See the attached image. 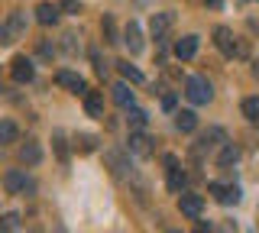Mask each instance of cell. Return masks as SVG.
Returning a JSON list of instances; mask_svg holds the SVG:
<instances>
[{
	"label": "cell",
	"mask_w": 259,
	"mask_h": 233,
	"mask_svg": "<svg viewBox=\"0 0 259 233\" xmlns=\"http://www.w3.org/2000/svg\"><path fill=\"white\" fill-rule=\"evenodd\" d=\"M214 42H217V49H221L227 59H233V55H246V42H237V36H233L227 26L214 29Z\"/></svg>",
	"instance_id": "cell-1"
},
{
	"label": "cell",
	"mask_w": 259,
	"mask_h": 233,
	"mask_svg": "<svg viewBox=\"0 0 259 233\" xmlns=\"http://www.w3.org/2000/svg\"><path fill=\"white\" fill-rule=\"evenodd\" d=\"M185 98H188L191 104H207L210 98H214V91H210L207 78H201V75H191L188 81H185Z\"/></svg>",
	"instance_id": "cell-2"
},
{
	"label": "cell",
	"mask_w": 259,
	"mask_h": 233,
	"mask_svg": "<svg viewBox=\"0 0 259 233\" xmlns=\"http://www.w3.org/2000/svg\"><path fill=\"white\" fill-rule=\"evenodd\" d=\"M172 26H175V13H172V10L152 13L149 29H152V36H156V42H165V36H168V29H172Z\"/></svg>",
	"instance_id": "cell-3"
},
{
	"label": "cell",
	"mask_w": 259,
	"mask_h": 233,
	"mask_svg": "<svg viewBox=\"0 0 259 233\" xmlns=\"http://www.w3.org/2000/svg\"><path fill=\"white\" fill-rule=\"evenodd\" d=\"M20 33H26V17H23V13H10V20H7L4 29H0V42L10 45Z\"/></svg>",
	"instance_id": "cell-4"
},
{
	"label": "cell",
	"mask_w": 259,
	"mask_h": 233,
	"mask_svg": "<svg viewBox=\"0 0 259 233\" xmlns=\"http://www.w3.org/2000/svg\"><path fill=\"white\" fill-rule=\"evenodd\" d=\"M4 188L10 191V195H26V191H32L36 184H32L23 172H16V168H10V172L4 175Z\"/></svg>",
	"instance_id": "cell-5"
},
{
	"label": "cell",
	"mask_w": 259,
	"mask_h": 233,
	"mask_svg": "<svg viewBox=\"0 0 259 233\" xmlns=\"http://www.w3.org/2000/svg\"><path fill=\"white\" fill-rule=\"evenodd\" d=\"M178 207H182V214L191 217V220H198V217L204 214V201H201V195H191V191H182V195H178Z\"/></svg>",
	"instance_id": "cell-6"
},
{
	"label": "cell",
	"mask_w": 259,
	"mask_h": 233,
	"mask_svg": "<svg viewBox=\"0 0 259 233\" xmlns=\"http://www.w3.org/2000/svg\"><path fill=\"white\" fill-rule=\"evenodd\" d=\"M107 165H110V172L117 175V178H126L130 168H133V165H130V149H126V152L110 149V152H107Z\"/></svg>",
	"instance_id": "cell-7"
},
{
	"label": "cell",
	"mask_w": 259,
	"mask_h": 233,
	"mask_svg": "<svg viewBox=\"0 0 259 233\" xmlns=\"http://www.w3.org/2000/svg\"><path fill=\"white\" fill-rule=\"evenodd\" d=\"M165 165H168V191H172V195H182V191H185V184H188L185 172L178 168L175 156H165Z\"/></svg>",
	"instance_id": "cell-8"
},
{
	"label": "cell",
	"mask_w": 259,
	"mask_h": 233,
	"mask_svg": "<svg viewBox=\"0 0 259 233\" xmlns=\"http://www.w3.org/2000/svg\"><path fill=\"white\" fill-rule=\"evenodd\" d=\"M32 75H36V68H32V62H29V59H23V55H20V59H13V62H10V78H13V81L29 84V81H32Z\"/></svg>",
	"instance_id": "cell-9"
},
{
	"label": "cell",
	"mask_w": 259,
	"mask_h": 233,
	"mask_svg": "<svg viewBox=\"0 0 259 233\" xmlns=\"http://www.w3.org/2000/svg\"><path fill=\"white\" fill-rule=\"evenodd\" d=\"M210 195H214V201H221V204H237L240 201V188L237 184H217V181H210Z\"/></svg>",
	"instance_id": "cell-10"
},
{
	"label": "cell",
	"mask_w": 259,
	"mask_h": 233,
	"mask_svg": "<svg viewBox=\"0 0 259 233\" xmlns=\"http://www.w3.org/2000/svg\"><path fill=\"white\" fill-rule=\"evenodd\" d=\"M55 81H59L62 87H68L71 94H81V98L88 94V84H84V78H81V75H75V71H59V75H55Z\"/></svg>",
	"instance_id": "cell-11"
},
{
	"label": "cell",
	"mask_w": 259,
	"mask_h": 233,
	"mask_svg": "<svg viewBox=\"0 0 259 233\" xmlns=\"http://www.w3.org/2000/svg\"><path fill=\"white\" fill-rule=\"evenodd\" d=\"M198 55V36H182L175 42V59H182V62H188Z\"/></svg>",
	"instance_id": "cell-12"
},
{
	"label": "cell",
	"mask_w": 259,
	"mask_h": 233,
	"mask_svg": "<svg viewBox=\"0 0 259 233\" xmlns=\"http://www.w3.org/2000/svg\"><path fill=\"white\" fill-rule=\"evenodd\" d=\"M126 149L133 152V156H149V152H152V139H149L146 133H140V130H136V133H130V143H126Z\"/></svg>",
	"instance_id": "cell-13"
},
{
	"label": "cell",
	"mask_w": 259,
	"mask_h": 233,
	"mask_svg": "<svg viewBox=\"0 0 259 233\" xmlns=\"http://www.w3.org/2000/svg\"><path fill=\"white\" fill-rule=\"evenodd\" d=\"M20 162L23 165H39V162H42V149H39L36 139H26L20 146Z\"/></svg>",
	"instance_id": "cell-14"
},
{
	"label": "cell",
	"mask_w": 259,
	"mask_h": 233,
	"mask_svg": "<svg viewBox=\"0 0 259 233\" xmlns=\"http://www.w3.org/2000/svg\"><path fill=\"white\" fill-rule=\"evenodd\" d=\"M84 110H88V117L104 120V94L101 91H88L84 94Z\"/></svg>",
	"instance_id": "cell-15"
},
{
	"label": "cell",
	"mask_w": 259,
	"mask_h": 233,
	"mask_svg": "<svg viewBox=\"0 0 259 233\" xmlns=\"http://www.w3.org/2000/svg\"><path fill=\"white\" fill-rule=\"evenodd\" d=\"M123 42L130 45V55H140L143 52V33H140V26H136V23H126Z\"/></svg>",
	"instance_id": "cell-16"
},
{
	"label": "cell",
	"mask_w": 259,
	"mask_h": 233,
	"mask_svg": "<svg viewBox=\"0 0 259 233\" xmlns=\"http://www.w3.org/2000/svg\"><path fill=\"white\" fill-rule=\"evenodd\" d=\"M175 126L182 133H194V130H198V114H194V110H178V114H175Z\"/></svg>",
	"instance_id": "cell-17"
},
{
	"label": "cell",
	"mask_w": 259,
	"mask_h": 233,
	"mask_svg": "<svg viewBox=\"0 0 259 233\" xmlns=\"http://www.w3.org/2000/svg\"><path fill=\"white\" fill-rule=\"evenodd\" d=\"M36 20L42 23V26H55V23H59V10H55L52 4H39V10H36Z\"/></svg>",
	"instance_id": "cell-18"
},
{
	"label": "cell",
	"mask_w": 259,
	"mask_h": 233,
	"mask_svg": "<svg viewBox=\"0 0 259 233\" xmlns=\"http://www.w3.org/2000/svg\"><path fill=\"white\" fill-rule=\"evenodd\" d=\"M113 101H117L123 110L133 107V91H130V84H113Z\"/></svg>",
	"instance_id": "cell-19"
},
{
	"label": "cell",
	"mask_w": 259,
	"mask_h": 233,
	"mask_svg": "<svg viewBox=\"0 0 259 233\" xmlns=\"http://www.w3.org/2000/svg\"><path fill=\"white\" fill-rule=\"evenodd\" d=\"M221 139H224V130H207L204 136H201V143L194 146V152H204V149H210V146H217Z\"/></svg>",
	"instance_id": "cell-20"
},
{
	"label": "cell",
	"mask_w": 259,
	"mask_h": 233,
	"mask_svg": "<svg viewBox=\"0 0 259 233\" xmlns=\"http://www.w3.org/2000/svg\"><path fill=\"white\" fill-rule=\"evenodd\" d=\"M237 159H240V149L237 146H224L221 156H217V165H221V168H230V165H237Z\"/></svg>",
	"instance_id": "cell-21"
},
{
	"label": "cell",
	"mask_w": 259,
	"mask_h": 233,
	"mask_svg": "<svg viewBox=\"0 0 259 233\" xmlns=\"http://www.w3.org/2000/svg\"><path fill=\"white\" fill-rule=\"evenodd\" d=\"M120 75H123L126 81H133V84H143V81H146L143 71L136 68V65H130V62H120Z\"/></svg>",
	"instance_id": "cell-22"
},
{
	"label": "cell",
	"mask_w": 259,
	"mask_h": 233,
	"mask_svg": "<svg viewBox=\"0 0 259 233\" xmlns=\"http://www.w3.org/2000/svg\"><path fill=\"white\" fill-rule=\"evenodd\" d=\"M130 126H133V130H143L146 123H149V114H146V110H140V107H130Z\"/></svg>",
	"instance_id": "cell-23"
},
{
	"label": "cell",
	"mask_w": 259,
	"mask_h": 233,
	"mask_svg": "<svg viewBox=\"0 0 259 233\" xmlns=\"http://www.w3.org/2000/svg\"><path fill=\"white\" fill-rule=\"evenodd\" d=\"M243 117L253 120V123H259V98H246V101H243Z\"/></svg>",
	"instance_id": "cell-24"
},
{
	"label": "cell",
	"mask_w": 259,
	"mask_h": 233,
	"mask_svg": "<svg viewBox=\"0 0 259 233\" xmlns=\"http://www.w3.org/2000/svg\"><path fill=\"white\" fill-rule=\"evenodd\" d=\"M101 29H104V39H107L110 45L120 42V39H117V26H113V17H104V20H101Z\"/></svg>",
	"instance_id": "cell-25"
},
{
	"label": "cell",
	"mask_w": 259,
	"mask_h": 233,
	"mask_svg": "<svg viewBox=\"0 0 259 233\" xmlns=\"http://www.w3.org/2000/svg\"><path fill=\"white\" fill-rule=\"evenodd\" d=\"M0 139H4V143H13L16 139V126L10 123V120H4V123H0Z\"/></svg>",
	"instance_id": "cell-26"
},
{
	"label": "cell",
	"mask_w": 259,
	"mask_h": 233,
	"mask_svg": "<svg viewBox=\"0 0 259 233\" xmlns=\"http://www.w3.org/2000/svg\"><path fill=\"white\" fill-rule=\"evenodd\" d=\"M78 149L81 152H94L97 149V139H94V136H78Z\"/></svg>",
	"instance_id": "cell-27"
},
{
	"label": "cell",
	"mask_w": 259,
	"mask_h": 233,
	"mask_svg": "<svg viewBox=\"0 0 259 233\" xmlns=\"http://www.w3.org/2000/svg\"><path fill=\"white\" fill-rule=\"evenodd\" d=\"M16 230H20V217H16V214H7L4 217V233H16Z\"/></svg>",
	"instance_id": "cell-28"
},
{
	"label": "cell",
	"mask_w": 259,
	"mask_h": 233,
	"mask_svg": "<svg viewBox=\"0 0 259 233\" xmlns=\"http://www.w3.org/2000/svg\"><path fill=\"white\" fill-rule=\"evenodd\" d=\"M39 55H42V59H52V55H55V45L49 42V39H39Z\"/></svg>",
	"instance_id": "cell-29"
},
{
	"label": "cell",
	"mask_w": 259,
	"mask_h": 233,
	"mask_svg": "<svg viewBox=\"0 0 259 233\" xmlns=\"http://www.w3.org/2000/svg\"><path fill=\"white\" fill-rule=\"evenodd\" d=\"M55 152H59V159H65V156H68V146H65V136L62 133H55Z\"/></svg>",
	"instance_id": "cell-30"
},
{
	"label": "cell",
	"mask_w": 259,
	"mask_h": 233,
	"mask_svg": "<svg viewBox=\"0 0 259 233\" xmlns=\"http://www.w3.org/2000/svg\"><path fill=\"white\" fill-rule=\"evenodd\" d=\"M59 4H62V10H65V13H78V10H81L78 0H59Z\"/></svg>",
	"instance_id": "cell-31"
},
{
	"label": "cell",
	"mask_w": 259,
	"mask_h": 233,
	"mask_svg": "<svg viewBox=\"0 0 259 233\" xmlns=\"http://www.w3.org/2000/svg\"><path fill=\"white\" fill-rule=\"evenodd\" d=\"M162 107H165V110H175V94H162Z\"/></svg>",
	"instance_id": "cell-32"
},
{
	"label": "cell",
	"mask_w": 259,
	"mask_h": 233,
	"mask_svg": "<svg viewBox=\"0 0 259 233\" xmlns=\"http://www.w3.org/2000/svg\"><path fill=\"white\" fill-rule=\"evenodd\" d=\"M204 4H207V7H214V10H221V4H224V0H204Z\"/></svg>",
	"instance_id": "cell-33"
},
{
	"label": "cell",
	"mask_w": 259,
	"mask_h": 233,
	"mask_svg": "<svg viewBox=\"0 0 259 233\" xmlns=\"http://www.w3.org/2000/svg\"><path fill=\"white\" fill-rule=\"evenodd\" d=\"M198 233H210V230H204V227H201V230H198Z\"/></svg>",
	"instance_id": "cell-34"
},
{
	"label": "cell",
	"mask_w": 259,
	"mask_h": 233,
	"mask_svg": "<svg viewBox=\"0 0 259 233\" xmlns=\"http://www.w3.org/2000/svg\"><path fill=\"white\" fill-rule=\"evenodd\" d=\"M256 75H259V62H256Z\"/></svg>",
	"instance_id": "cell-35"
},
{
	"label": "cell",
	"mask_w": 259,
	"mask_h": 233,
	"mask_svg": "<svg viewBox=\"0 0 259 233\" xmlns=\"http://www.w3.org/2000/svg\"><path fill=\"white\" fill-rule=\"evenodd\" d=\"M168 233H182V230H168Z\"/></svg>",
	"instance_id": "cell-36"
}]
</instances>
